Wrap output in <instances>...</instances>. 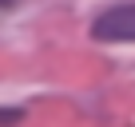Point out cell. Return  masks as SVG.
<instances>
[{
  "instance_id": "obj_1",
  "label": "cell",
  "mask_w": 135,
  "mask_h": 127,
  "mask_svg": "<svg viewBox=\"0 0 135 127\" xmlns=\"http://www.w3.org/2000/svg\"><path fill=\"white\" fill-rule=\"evenodd\" d=\"M91 36L103 40V44H135V4L107 8V12L91 24Z\"/></svg>"
}]
</instances>
